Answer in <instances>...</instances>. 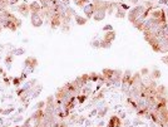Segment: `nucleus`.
<instances>
[{
  "instance_id": "14",
  "label": "nucleus",
  "mask_w": 168,
  "mask_h": 127,
  "mask_svg": "<svg viewBox=\"0 0 168 127\" xmlns=\"http://www.w3.org/2000/svg\"><path fill=\"white\" fill-rule=\"evenodd\" d=\"M74 2H76V4L78 5V6H84V3H87L88 4V0H74Z\"/></svg>"
},
{
  "instance_id": "5",
  "label": "nucleus",
  "mask_w": 168,
  "mask_h": 127,
  "mask_svg": "<svg viewBox=\"0 0 168 127\" xmlns=\"http://www.w3.org/2000/svg\"><path fill=\"white\" fill-rule=\"evenodd\" d=\"M29 9H30V14H40V11H42V5H40L39 2L34 0L33 3L29 4Z\"/></svg>"
},
{
  "instance_id": "10",
  "label": "nucleus",
  "mask_w": 168,
  "mask_h": 127,
  "mask_svg": "<svg viewBox=\"0 0 168 127\" xmlns=\"http://www.w3.org/2000/svg\"><path fill=\"white\" fill-rule=\"evenodd\" d=\"M10 53L13 56H23V54H25V49L24 48H14Z\"/></svg>"
},
{
  "instance_id": "8",
  "label": "nucleus",
  "mask_w": 168,
  "mask_h": 127,
  "mask_svg": "<svg viewBox=\"0 0 168 127\" xmlns=\"http://www.w3.org/2000/svg\"><path fill=\"white\" fill-rule=\"evenodd\" d=\"M13 61H14V56H13L11 53L6 54V56L4 57V62H5L6 67H8V69H10V67H11V63H13Z\"/></svg>"
},
{
  "instance_id": "18",
  "label": "nucleus",
  "mask_w": 168,
  "mask_h": 127,
  "mask_svg": "<svg viewBox=\"0 0 168 127\" xmlns=\"http://www.w3.org/2000/svg\"><path fill=\"white\" fill-rule=\"evenodd\" d=\"M3 122H4V120H3V118H0V125H2Z\"/></svg>"
},
{
  "instance_id": "3",
  "label": "nucleus",
  "mask_w": 168,
  "mask_h": 127,
  "mask_svg": "<svg viewBox=\"0 0 168 127\" xmlns=\"http://www.w3.org/2000/svg\"><path fill=\"white\" fill-rule=\"evenodd\" d=\"M30 22L34 28H40L44 24V19L40 16V14H30Z\"/></svg>"
},
{
  "instance_id": "11",
  "label": "nucleus",
  "mask_w": 168,
  "mask_h": 127,
  "mask_svg": "<svg viewBox=\"0 0 168 127\" xmlns=\"http://www.w3.org/2000/svg\"><path fill=\"white\" fill-rule=\"evenodd\" d=\"M13 112H14V108H13V107H9V108H6V110H2V108H0V113L4 115V116L10 115V113H13Z\"/></svg>"
},
{
  "instance_id": "9",
  "label": "nucleus",
  "mask_w": 168,
  "mask_h": 127,
  "mask_svg": "<svg viewBox=\"0 0 168 127\" xmlns=\"http://www.w3.org/2000/svg\"><path fill=\"white\" fill-rule=\"evenodd\" d=\"M74 19H76V22H77L78 25H84V24L87 23V18L80 16V15H78V14L74 15Z\"/></svg>"
},
{
  "instance_id": "13",
  "label": "nucleus",
  "mask_w": 168,
  "mask_h": 127,
  "mask_svg": "<svg viewBox=\"0 0 168 127\" xmlns=\"http://www.w3.org/2000/svg\"><path fill=\"white\" fill-rule=\"evenodd\" d=\"M44 107H45V101H40L35 106V110H44Z\"/></svg>"
},
{
  "instance_id": "6",
  "label": "nucleus",
  "mask_w": 168,
  "mask_h": 127,
  "mask_svg": "<svg viewBox=\"0 0 168 127\" xmlns=\"http://www.w3.org/2000/svg\"><path fill=\"white\" fill-rule=\"evenodd\" d=\"M83 11H84V14H85L87 18H92L93 14H94V4H89V3L85 4L83 6Z\"/></svg>"
},
{
  "instance_id": "7",
  "label": "nucleus",
  "mask_w": 168,
  "mask_h": 127,
  "mask_svg": "<svg viewBox=\"0 0 168 127\" xmlns=\"http://www.w3.org/2000/svg\"><path fill=\"white\" fill-rule=\"evenodd\" d=\"M108 127H121V121L117 116H112L108 123Z\"/></svg>"
},
{
  "instance_id": "16",
  "label": "nucleus",
  "mask_w": 168,
  "mask_h": 127,
  "mask_svg": "<svg viewBox=\"0 0 168 127\" xmlns=\"http://www.w3.org/2000/svg\"><path fill=\"white\" fill-rule=\"evenodd\" d=\"M24 110H25V107H20L19 110H18V113H23V112H24Z\"/></svg>"
},
{
  "instance_id": "15",
  "label": "nucleus",
  "mask_w": 168,
  "mask_h": 127,
  "mask_svg": "<svg viewBox=\"0 0 168 127\" xmlns=\"http://www.w3.org/2000/svg\"><path fill=\"white\" fill-rule=\"evenodd\" d=\"M18 4V0H9V5H15Z\"/></svg>"
},
{
  "instance_id": "19",
  "label": "nucleus",
  "mask_w": 168,
  "mask_h": 127,
  "mask_svg": "<svg viewBox=\"0 0 168 127\" xmlns=\"http://www.w3.org/2000/svg\"><path fill=\"white\" fill-rule=\"evenodd\" d=\"M14 127H22V126H14Z\"/></svg>"
},
{
  "instance_id": "12",
  "label": "nucleus",
  "mask_w": 168,
  "mask_h": 127,
  "mask_svg": "<svg viewBox=\"0 0 168 127\" xmlns=\"http://www.w3.org/2000/svg\"><path fill=\"white\" fill-rule=\"evenodd\" d=\"M10 120H11V121H14L15 123H19V122L24 121V117H23L22 115H18V116H13V117H10Z\"/></svg>"
},
{
  "instance_id": "17",
  "label": "nucleus",
  "mask_w": 168,
  "mask_h": 127,
  "mask_svg": "<svg viewBox=\"0 0 168 127\" xmlns=\"http://www.w3.org/2000/svg\"><path fill=\"white\" fill-rule=\"evenodd\" d=\"M3 29H4V28H3V25H2V24H0V34H2V32H3Z\"/></svg>"
},
{
  "instance_id": "1",
  "label": "nucleus",
  "mask_w": 168,
  "mask_h": 127,
  "mask_svg": "<svg viewBox=\"0 0 168 127\" xmlns=\"http://www.w3.org/2000/svg\"><path fill=\"white\" fill-rule=\"evenodd\" d=\"M0 24L4 29H8L10 32H16L22 27V19L16 18L11 11L3 10L0 11Z\"/></svg>"
},
{
  "instance_id": "4",
  "label": "nucleus",
  "mask_w": 168,
  "mask_h": 127,
  "mask_svg": "<svg viewBox=\"0 0 168 127\" xmlns=\"http://www.w3.org/2000/svg\"><path fill=\"white\" fill-rule=\"evenodd\" d=\"M16 11L19 13V14H22L24 18H27V16H29L30 15V9H29V4H27V3H23V4H19L16 6Z\"/></svg>"
},
{
  "instance_id": "2",
  "label": "nucleus",
  "mask_w": 168,
  "mask_h": 127,
  "mask_svg": "<svg viewBox=\"0 0 168 127\" xmlns=\"http://www.w3.org/2000/svg\"><path fill=\"white\" fill-rule=\"evenodd\" d=\"M24 67L29 70V73H31V72H34V69L38 67V59L35 57H28L24 61Z\"/></svg>"
}]
</instances>
